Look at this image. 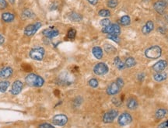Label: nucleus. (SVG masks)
Segmentation results:
<instances>
[{
  "instance_id": "6e6552de",
  "label": "nucleus",
  "mask_w": 168,
  "mask_h": 128,
  "mask_svg": "<svg viewBox=\"0 0 168 128\" xmlns=\"http://www.w3.org/2000/svg\"><path fill=\"white\" fill-rule=\"evenodd\" d=\"M51 121H52V124L56 126L63 127L67 124L68 117L65 114H57L54 116Z\"/></svg>"
},
{
  "instance_id": "473e14b6",
  "label": "nucleus",
  "mask_w": 168,
  "mask_h": 128,
  "mask_svg": "<svg viewBox=\"0 0 168 128\" xmlns=\"http://www.w3.org/2000/svg\"><path fill=\"white\" fill-rule=\"evenodd\" d=\"M38 128H55V127L52 124H48V123H43L38 126Z\"/></svg>"
},
{
  "instance_id": "c85d7f7f",
  "label": "nucleus",
  "mask_w": 168,
  "mask_h": 128,
  "mask_svg": "<svg viewBox=\"0 0 168 128\" xmlns=\"http://www.w3.org/2000/svg\"><path fill=\"white\" fill-rule=\"evenodd\" d=\"M75 34H76V31L74 30V29H71L68 31V33H67V37L69 39H71V40H73L74 38L75 37Z\"/></svg>"
},
{
  "instance_id": "0eeeda50",
  "label": "nucleus",
  "mask_w": 168,
  "mask_h": 128,
  "mask_svg": "<svg viewBox=\"0 0 168 128\" xmlns=\"http://www.w3.org/2000/svg\"><path fill=\"white\" fill-rule=\"evenodd\" d=\"M102 32L104 33L118 36L121 33V28L117 24H110L109 26L103 27Z\"/></svg>"
},
{
  "instance_id": "c9c22d12",
  "label": "nucleus",
  "mask_w": 168,
  "mask_h": 128,
  "mask_svg": "<svg viewBox=\"0 0 168 128\" xmlns=\"http://www.w3.org/2000/svg\"><path fill=\"white\" fill-rule=\"evenodd\" d=\"M157 128H168V120L166 121L162 122L161 124H159Z\"/></svg>"
},
{
  "instance_id": "423d86ee",
  "label": "nucleus",
  "mask_w": 168,
  "mask_h": 128,
  "mask_svg": "<svg viewBox=\"0 0 168 128\" xmlns=\"http://www.w3.org/2000/svg\"><path fill=\"white\" fill-rule=\"evenodd\" d=\"M118 116V111L117 110H111L104 113L103 116V122L105 124H111L114 122Z\"/></svg>"
},
{
  "instance_id": "b1692460",
  "label": "nucleus",
  "mask_w": 168,
  "mask_h": 128,
  "mask_svg": "<svg viewBox=\"0 0 168 128\" xmlns=\"http://www.w3.org/2000/svg\"><path fill=\"white\" fill-rule=\"evenodd\" d=\"M125 64V66L127 68H132V67L135 66V64H136V62H135L134 57H129L128 58H126Z\"/></svg>"
},
{
  "instance_id": "6ab92c4d",
  "label": "nucleus",
  "mask_w": 168,
  "mask_h": 128,
  "mask_svg": "<svg viewBox=\"0 0 168 128\" xmlns=\"http://www.w3.org/2000/svg\"><path fill=\"white\" fill-rule=\"evenodd\" d=\"M167 74L166 72H157V74H155L153 75V79L156 81V82H163L165 79H167Z\"/></svg>"
},
{
  "instance_id": "393cba45",
  "label": "nucleus",
  "mask_w": 168,
  "mask_h": 128,
  "mask_svg": "<svg viewBox=\"0 0 168 128\" xmlns=\"http://www.w3.org/2000/svg\"><path fill=\"white\" fill-rule=\"evenodd\" d=\"M119 23L123 26H128V25L130 24L131 23L130 17L128 16H123L119 20Z\"/></svg>"
},
{
  "instance_id": "9b49d317",
  "label": "nucleus",
  "mask_w": 168,
  "mask_h": 128,
  "mask_svg": "<svg viewBox=\"0 0 168 128\" xmlns=\"http://www.w3.org/2000/svg\"><path fill=\"white\" fill-rule=\"evenodd\" d=\"M167 62L165 60H159L156 64H153V69L156 72H162L167 67Z\"/></svg>"
},
{
  "instance_id": "4c0bfd02",
  "label": "nucleus",
  "mask_w": 168,
  "mask_h": 128,
  "mask_svg": "<svg viewBox=\"0 0 168 128\" xmlns=\"http://www.w3.org/2000/svg\"><path fill=\"white\" fill-rule=\"evenodd\" d=\"M88 2H90L91 5H96L98 3V0H88Z\"/></svg>"
},
{
  "instance_id": "f03ea898",
  "label": "nucleus",
  "mask_w": 168,
  "mask_h": 128,
  "mask_svg": "<svg viewBox=\"0 0 168 128\" xmlns=\"http://www.w3.org/2000/svg\"><path fill=\"white\" fill-rule=\"evenodd\" d=\"M26 82L27 85L33 87H41L44 84V80L40 75L30 74L26 77Z\"/></svg>"
},
{
  "instance_id": "c756f323",
  "label": "nucleus",
  "mask_w": 168,
  "mask_h": 128,
  "mask_svg": "<svg viewBox=\"0 0 168 128\" xmlns=\"http://www.w3.org/2000/svg\"><path fill=\"white\" fill-rule=\"evenodd\" d=\"M99 15L103 17H107L111 16V13L108 9H101L99 11Z\"/></svg>"
},
{
  "instance_id": "4be33fe9",
  "label": "nucleus",
  "mask_w": 168,
  "mask_h": 128,
  "mask_svg": "<svg viewBox=\"0 0 168 128\" xmlns=\"http://www.w3.org/2000/svg\"><path fill=\"white\" fill-rule=\"evenodd\" d=\"M69 18L72 21H73V22H79V21H81L83 19L82 16L79 13H76L75 12L69 13Z\"/></svg>"
},
{
  "instance_id": "7ed1b4c3",
  "label": "nucleus",
  "mask_w": 168,
  "mask_h": 128,
  "mask_svg": "<svg viewBox=\"0 0 168 128\" xmlns=\"http://www.w3.org/2000/svg\"><path fill=\"white\" fill-rule=\"evenodd\" d=\"M162 54V49L157 45H154L149 47L145 51V55L149 59H157L159 58Z\"/></svg>"
},
{
  "instance_id": "39448f33",
  "label": "nucleus",
  "mask_w": 168,
  "mask_h": 128,
  "mask_svg": "<svg viewBox=\"0 0 168 128\" xmlns=\"http://www.w3.org/2000/svg\"><path fill=\"white\" fill-rule=\"evenodd\" d=\"M44 54H45V51L43 47H35V48L32 49L30 51V57L33 60L36 61H41L44 58Z\"/></svg>"
},
{
  "instance_id": "72a5a7b5",
  "label": "nucleus",
  "mask_w": 168,
  "mask_h": 128,
  "mask_svg": "<svg viewBox=\"0 0 168 128\" xmlns=\"http://www.w3.org/2000/svg\"><path fill=\"white\" fill-rule=\"evenodd\" d=\"M111 24V22H110V20L108 19H104L100 21V25L102 27H107V26H109Z\"/></svg>"
},
{
  "instance_id": "58836bf2",
  "label": "nucleus",
  "mask_w": 168,
  "mask_h": 128,
  "mask_svg": "<svg viewBox=\"0 0 168 128\" xmlns=\"http://www.w3.org/2000/svg\"><path fill=\"white\" fill-rule=\"evenodd\" d=\"M144 78H145V75H144L143 74H140V75H138V79L142 80L144 79Z\"/></svg>"
},
{
  "instance_id": "20e7f679",
  "label": "nucleus",
  "mask_w": 168,
  "mask_h": 128,
  "mask_svg": "<svg viewBox=\"0 0 168 128\" xmlns=\"http://www.w3.org/2000/svg\"><path fill=\"white\" fill-rule=\"evenodd\" d=\"M132 120L133 118L132 115L128 112H124L119 115V117L117 118V124L121 127H126L132 124Z\"/></svg>"
},
{
  "instance_id": "e433bc0d",
  "label": "nucleus",
  "mask_w": 168,
  "mask_h": 128,
  "mask_svg": "<svg viewBox=\"0 0 168 128\" xmlns=\"http://www.w3.org/2000/svg\"><path fill=\"white\" fill-rule=\"evenodd\" d=\"M5 41V37L4 36L0 33V44H2Z\"/></svg>"
},
{
  "instance_id": "7c9ffc66",
  "label": "nucleus",
  "mask_w": 168,
  "mask_h": 128,
  "mask_svg": "<svg viewBox=\"0 0 168 128\" xmlns=\"http://www.w3.org/2000/svg\"><path fill=\"white\" fill-rule=\"evenodd\" d=\"M117 4H118L117 0H109L107 2V6L110 8H115L117 6Z\"/></svg>"
},
{
  "instance_id": "2f4dec72",
  "label": "nucleus",
  "mask_w": 168,
  "mask_h": 128,
  "mask_svg": "<svg viewBox=\"0 0 168 128\" xmlns=\"http://www.w3.org/2000/svg\"><path fill=\"white\" fill-rule=\"evenodd\" d=\"M107 37H108L109 39H111V40H112L113 41H115V42H116V43L120 42V38L118 37V36L112 35V34H108V36H107Z\"/></svg>"
},
{
  "instance_id": "4468645a",
  "label": "nucleus",
  "mask_w": 168,
  "mask_h": 128,
  "mask_svg": "<svg viewBox=\"0 0 168 128\" xmlns=\"http://www.w3.org/2000/svg\"><path fill=\"white\" fill-rule=\"evenodd\" d=\"M126 106H127V108L131 110H135L139 106V103H138V100L135 97L131 96L127 100Z\"/></svg>"
},
{
  "instance_id": "f8f14e48",
  "label": "nucleus",
  "mask_w": 168,
  "mask_h": 128,
  "mask_svg": "<svg viewBox=\"0 0 168 128\" xmlns=\"http://www.w3.org/2000/svg\"><path fill=\"white\" fill-rule=\"evenodd\" d=\"M23 87V84L22 83V82H20L19 80H16V81H15V82H14V84L12 86L11 91H10V92H11L13 95H18V94L22 91Z\"/></svg>"
},
{
  "instance_id": "a878e982",
  "label": "nucleus",
  "mask_w": 168,
  "mask_h": 128,
  "mask_svg": "<svg viewBox=\"0 0 168 128\" xmlns=\"http://www.w3.org/2000/svg\"><path fill=\"white\" fill-rule=\"evenodd\" d=\"M9 82L8 81H3L0 82V92L1 93H5L7 90V88H9Z\"/></svg>"
},
{
  "instance_id": "f3484780",
  "label": "nucleus",
  "mask_w": 168,
  "mask_h": 128,
  "mask_svg": "<svg viewBox=\"0 0 168 128\" xmlns=\"http://www.w3.org/2000/svg\"><path fill=\"white\" fill-rule=\"evenodd\" d=\"M154 29V24H153V21H151V20H149L146 22V23L144 25L143 27H142V32L143 34H149V33H150L153 31V30Z\"/></svg>"
},
{
  "instance_id": "f704fd0d",
  "label": "nucleus",
  "mask_w": 168,
  "mask_h": 128,
  "mask_svg": "<svg viewBox=\"0 0 168 128\" xmlns=\"http://www.w3.org/2000/svg\"><path fill=\"white\" fill-rule=\"evenodd\" d=\"M7 7V2L6 0H0V9H4Z\"/></svg>"
},
{
  "instance_id": "9d476101",
  "label": "nucleus",
  "mask_w": 168,
  "mask_h": 128,
  "mask_svg": "<svg viewBox=\"0 0 168 128\" xmlns=\"http://www.w3.org/2000/svg\"><path fill=\"white\" fill-rule=\"evenodd\" d=\"M108 66L105 63H98L93 68V72L97 75H104L108 72Z\"/></svg>"
},
{
  "instance_id": "dca6fc26",
  "label": "nucleus",
  "mask_w": 168,
  "mask_h": 128,
  "mask_svg": "<svg viewBox=\"0 0 168 128\" xmlns=\"http://www.w3.org/2000/svg\"><path fill=\"white\" fill-rule=\"evenodd\" d=\"M13 74V69L10 67H6L0 69V78H8Z\"/></svg>"
},
{
  "instance_id": "ddd939ff",
  "label": "nucleus",
  "mask_w": 168,
  "mask_h": 128,
  "mask_svg": "<svg viewBox=\"0 0 168 128\" xmlns=\"http://www.w3.org/2000/svg\"><path fill=\"white\" fill-rule=\"evenodd\" d=\"M153 7H154V9L158 13L163 14L165 11V9H166L167 3L164 1L159 0V1H157V2H155L154 5H153Z\"/></svg>"
},
{
  "instance_id": "5701e85b",
  "label": "nucleus",
  "mask_w": 168,
  "mask_h": 128,
  "mask_svg": "<svg viewBox=\"0 0 168 128\" xmlns=\"http://www.w3.org/2000/svg\"><path fill=\"white\" fill-rule=\"evenodd\" d=\"M2 18L3 21L6 23H9L12 22V21L14 20L15 16H14V14L10 13H5L2 14Z\"/></svg>"
},
{
  "instance_id": "cd10ccee",
  "label": "nucleus",
  "mask_w": 168,
  "mask_h": 128,
  "mask_svg": "<svg viewBox=\"0 0 168 128\" xmlns=\"http://www.w3.org/2000/svg\"><path fill=\"white\" fill-rule=\"evenodd\" d=\"M88 84L92 88H97L98 85H99V82H98V81L96 78H91L88 82Z\"/></svg>"
},
{
  "instance_id": "2eb2a0df",
  "label": "nucleus",
  "mask_w": 168,
  "mask_h": 128,
  "mask_svg": "<svg viewBox=\"0 0 168 128\" xmlns=\"http://www.w3.org/2000/svg\"><path fill=\"white\" fill-rule=\"evenodd\" d=\"M43 34H44L45 37L48 38H53V37H57L58 34H59V32L58 30L55 28H48V29H46V30H44L43 31Z\"/></svg>"
},
{
  "instance_id": "412c9836",
  "label": "nucleus",
  "mask_w": 168,
  "mask_h": 128,
  "mask_svg": "<svg viewBox=\"0 0 168 128\" xmlns=\"http://www.w3.org/2000/svg\"><path fill=\"white\" fill-rule=\"evenodd\" d=\"M114 62H115V66L117 67V69H119V70H123V69H125L126 68L125 64L124 62H122V60L120 59L119 57H115Z\"/></svg>"
},
{
  "instance_id": "1a4fd4ad",
  "label": "nucleus",
  "mask_w": 168,
  "mask_h": 128,
  "mask_svg": "<svg viewBox=\"0 0 168 128\" xmlns=\"http://www.w3.org/2000/svg\"><path fill=\"white\" fill-rule=\"evenodd\" d=\"M41 27V23L40 22H37L33 24L28 25L24 30L25 35L27 37H31V36L34 35L36 32Z\"/></svg>"
},
{
  "instance_id": "a211bd4d",
  "label": "nucleus",
  "mask_w": 168,
  "mask_h": 128,
  "mask_svg": "<svg viewBox=\"0 0 168 128\" xmlns=\"http://www.w3.org/2000/svg\"><path fill=\"white\" fill-rule=\"evenodd\" d=\"M168 113V110L165 108H159L158 109L156 113H155V117L157 120H162L164 119V117H166Z\"/></svg>"
},
{
  "instance_id": "f257e3e1",
  "label": "nucleus",
  "mask_w": 168,
  "mask_h": 128,
  "mask_svg": "<svg viewBox=\"0 0 168 128\" xmlns=\"http://www.w3.org/2000/svg\"><path fill=\"white\" fill-rule=\"evenodd\" d=\"M123 86H124V81L121 78H118L115 82H113L109 85L108 87L107 88V93L109 95H117V93H119Z\"/></svg>"
},
{
  "instance_id": "bb28decb",
  "label": "nucleus",
  "mask_w": 168,
  "mask_h": 128,
  "mask_svg": "<svg viewBox=\"0 0 168 128\" xmlns=\"http://www.w3.org/2000/svg\"><path fill=\"white\" fill-rule=\"evenodd\" d=\"M23 16L25 18H33L34 17V14L32 11L29 10V9H25L24 11L23 12Z\"/></svg>"
},
{
  "instance_id": "aec40b11",
  "label": "nucleus",
  "mask_w": 168,
  "mask_h": 128,
  "mask_svg": "<svg viewBox=\"0 0 168 128\" xmlns=\"http://www.w3.org/2000/svg\"><path fill=\"white\" fill-rule=\"evenodd\" d=\"M92 53L97 59H101L103 57V51L100 47H94L92 49Z\"/></svg>"
}]
</instances>
